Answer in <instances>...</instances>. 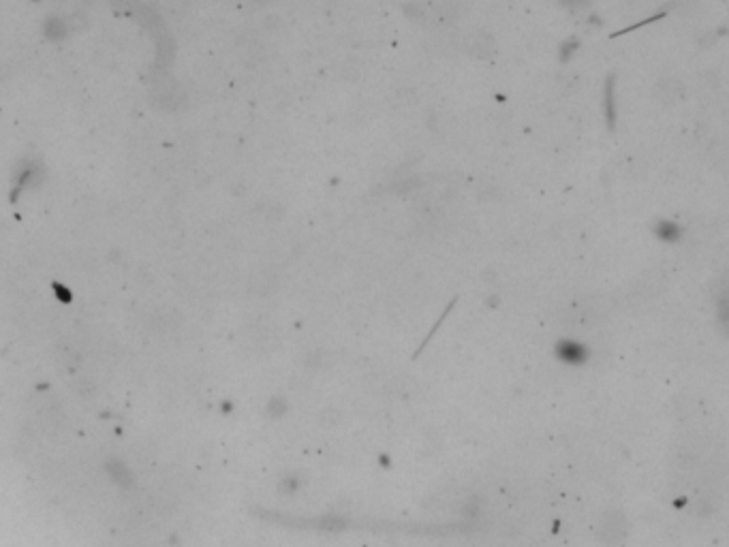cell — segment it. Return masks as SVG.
Listing matches in <instances>:
<instances>
[{
	"label": "cell",
	"mask_w": 729,
	"mask_h": 547,
	"mask_svg": "<svg viewBox=\"0 0 729 547\" xmlns=\"http://www.w3.org/2000/svg\"><path fill=\"white\" fill-rule=\"evenodd\" d=\"M556 357L565 364H584L588 359V351L582 342L576 340H561L556 345Z\"/></svg>",
	"instance_id": "cell-1"
},
{
	"label": "cell",
	"mask_w": 729,
	"mask_h": 547,
	"mask_svg": "<svg viewBox=\"0 0 729 547\" xmlns=\"http://www.w3.org/2000/svg\"><path fill=\"white\" fill-rule=\"evenodd\" d=\"M659 236H661L663 240H668V242H674V240H678V236H680V231H678V227H676V225H670V223H661V227H659Z\"/></svg>",
	"instance_id": "cell-2"
},
{
	"label": "cell",
	"mask_w": 729,
	"mask_h": 547,
	"mask_svg": "<svg viewBox=\"0 0 729 547\" xmlns=\"http://www.w3.org/2000/svg\"><path fill=\"white\" fill-rule=\"evenodd\" d=\"M612 82H608V88H606V114H608V124L612 127L614 124V99H612Z\"/></svg>",
	"instance_id": "cell-3"
}]
</instances>
